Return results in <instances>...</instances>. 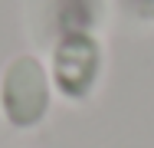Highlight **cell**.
Instances as JSON below:
<instances>
[{"mask_svg":"<svg viewBox=\"0 0 154 148\" xmlns=\"http://www.w3.org/2000/svg\"><path fill=\"white\" fill-rule=\"evenodd\" d=\"M0 95H3V112L10 125L17 128L36 125L49 109V82H46L43 63L33 56H17L3 72Z\"/></svg>","mask_w":154,"mask_h":148,"instance_id":"cell-1","label":"cell"}]
</instances>
